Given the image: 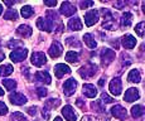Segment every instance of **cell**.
I'll return each instance as SVG.
<instances>
[{"label": "cell", "instance_id": "obj_16", "mask_svg": "<svg viewBox=\"0 0 145 121\" xmlns=\"http://www.w3.org/2000/svg\"><path fill=\"white\" fill-rule=\"evenodd\" d=\"M139 97H140V92H139V90L135 88V87H131V88H129L126 92H125L124 100L126 101V102H134V101L139 100Z\"/></svg>", "mask_w": 145, "mask_h": 121}, {"label": "cell", "instance_id": "obj_33", "mask_svg": "<svg viewBox=\"0 0 145 121\" xmlns=\"http://www.w3.org/2000/svg\"><path fill=\"white\" fill-rule=\"evenodd\" d=\"M18 13H16V10H14V9H8L7 12L4 13V19L5 20H16L18 19Z\"/></svg>", "mask_w": 145, "mask_h": 121}, {"label": "cell", "instance_id": "obj_6", "mask_svg": "<svg viewBox=\"0 0 145 121\" xmlns=\"http://www.w3.org/2000/svg\"><path fill=\"white\" fill-rule=\"evenodd\" d=\"M99 18H100V13L99 10H88L86 12L85 14V24L87 27H92L99 22Z\"/></svg>", "mask_w": 145, "mask_h": 121}, {"label": "cell", "instance_id": "obj_24", "mask_svg": "<svg viewBox=\"0 0 145 121\" xmlns=\"http://www.w3.org/2000/svg\"><path fill=\"white\" fill-rule=\"evenodd\" d=\"M83 41H85V44L88 47V48L95 49L97 47V43H96V41H95L93 35L90 34V33H86V34L83 35Z\"/></svg>", "mask_w": 145, "mask_h": 121}, {"label": "cell", "instance_id": "obj_22", "mask_svg": "<svg viewBox=\"0 0 145 121\" xmlns=\"http://www.w3.org/2000/svg\"><path fill=\"white\" fill-rule=\"evenodd\" d=\"M127 81L129 82H133V83H139L141 82V73L139 69H131L127 75Z\"/></svg>", "mask_w": 145, "mask_h": 121}, {"label": "cell", "instance_id": "obj_55", "mask_svg": "<svg viewBox=\"0 0 145 121\" xmlns=\"http://www.w3.org/2000/svg\"><path fill=\"white\" fill-rule=\"evenodd\" d=\"M143 13H145V3H143Z\"/></svg>", "mask_w": 145, "mask_h": 121}, {"label": "cell", "instance_id": "obj_23", "mask_svg": "<svg viewBox=\"0 0 145 121\" xmlns=\"http://www.w3.org/2000/svg\"><path fill=\"white\" fill-rule=\"evenodd\" d=\"M102 15V18H104V22L102 23H110V22H116L115 20V15L112 14V12L108 9H100V12Z\"/></svg>", "mask_w": 145, "mask_h": 121}, {"label": "cell", "instance_id": "obj_8", "mask_svg": "<svg viewBox=\"0 0 145 121\" xmlns=\"http://www.w3.org/2000/svg\"><path fill=\"white\" fill-rule=\"evenodd\" d=\"M9 101L15 106H23L27 103L28 98L23 94H20V92H12L9 95Z\"/></svg>", "mask_w": 145, "mask_h": 121}, {"label": "cell", "instance_id": "obj_40", "mask_svg": "<svg viewBox=\"0 0 145 121\" xmlns=\"http://www.w3.org/2000/svg\"><path fill=\"white\" fill-rule=\"evenodd\" d=\"M37 96L39 98H43L47 96V94H48V91H47V88H44V87H38L37 88Z\"/></svg>", "mask_w": 145, "mask_h": 121}, {"label": "cell", "instance_id": "obj_4", "mask_svg": "<svg viewBox=\"0 0 145 121\" xmlns=\"http://www.w3.org/2000/svg\"><path fill=\"white\" fill-rule=\"evenodd\" d=\"M108 90H110V92L114 95V96H119V95H121V91H122L121 78H120V77H114L112 80L110 81Z\"/></svg>", "mask_w": 145, "mask_h": 121}, {"label": "cell", "instance_id": "obj_43", "mask_svg": "<svg viewBox=\"0 0 145 121\" xmlns=\"http://www.w3.org/2000/svg\"><path fill=\"white\" fill-rule=\"evenodd\" d=\"M25 111H27L28 115H30V116H35V115H37V111H38V107L37 106H30V107H28Z\"/></svg>", "mask_w": 145, "mask_h": 121}, {"label": "cell", "instance_id": "obj_25", "mask_svg": "<svg viewBox=\"0 0 145 121\" xmlns=\"http://www.w3.org/2000/svg\"><path fill=\"white\" fill-rule=\"evenodd\" d=\"M66 61L68 63H78L80 62V54L74 50H69V52L66 53Z\"/></svg>", "mask_w": 145, "mask_h": 121}, {"label": "cell", "instance_id": "obj_27", "mask_svg": "<svg viewBox=\"0 0 145 121\" xmlns=\"http://www.w3.org/2000/svg\"><path fill=\"white\" fill-rule=\"evenodd\" d=\"M14 68L12 64H1L0 66V77H7V76H10L13 73Z\"/></svg>", "mask_w": 145, "mask_h": 121}, {"label": "cell", "instance_id": "obj_49", "mask_svg": "<svg viewBox=\"0 0 145 121\" xmlns=\"http://www.w3.org/2000/svg\"><path fill=\"white\" fill-rule=\"evenodd\" d=\"M114 41H115V42H112V41L110 42V43H111V46H112V47H115V49H118V48H119V43H118V39H114Z\"/></svg>", "mask_w": 145, "mask_h": 121}, {"label": "cell", "instance_id": "obj_14", "mask_svg": "<svg viewBox=\"0 0 145 121\" xmlns=\"http://www.w3.org/2000/svg\"><path fill=\"white\" fill-rule=\"evenodd\" d=\"M82 92H83V95L88 98H95L97 96V94H99L97 88L92 83H85V85L82 86Z\"/></svg>", "mask_w": 145, "mask_h": 121}, {"label": "cell", "instance_id": "obj_39", "mask_svg": "<svg viewBox=\"0 0 145 121\" xmlns=\"http://www.w3.org/2000/svg\"><path fill=\"white\" fill-rule=\"evenodd\" d=\"M20 46H23V43H22L20 41H14V39L9 41V43H8V48H10L13 50H14V48L16 49V47H20Z\"/></svg>", "mask_w": 145, "mask_h": 121}, {"label": "cell", "instance_id": "obj_15", "mask_svg": "<svg viewBox=\"0 0 145 121\" xmlns=\"http://www.w3.org/2000/svg\"><path fill=\"white\" fill-rule=\"evenodd\" d=\"M121 44L125 49H133L136 46V39L131 34H126L121 38Z\"/></svg>", "mask_w": 145, "mask_h": 121}, {"label": "cell", "instance_id": "obj_30", "mask_svg": "<svg viewBox=\"0 0 145 121\" xmlns=\"http://www.w3.org/2000/svg\"><path fill=\"white\" fill-rule=\"evenodd\" d=\"M91 109H92L95 112H99V114H104L105 112V106L100 100L92 101V103H91Z\"/></svg>", "mask_w": 145, "mask_h": 121}, {"label": "cell", "instance_id": "obj_1", "mask_svg": "<svg viewBox=\"0 0 145 121\" xmlns=\"http://www.w3.org/2000/svg\"><path fill=\"white\" fill-rule=\"evenodd\" d=\"M97 72H99V67H97L95 63H92V62H87L85 66H82L78 69L80 76L83 78V80H90V78H92Z\"/></svg>", "mask_w": 145, "mask_h": 121}, {"label": "cell", "instance_id": "obj_2", "mask_svg": "<svg viewBox=\"0 0 145 121\" xmlns=\"http://www.w3.org/2000/svg\"><path fill=\"white\" fill-rule=\"evenodd\" d=\"M116 54L115 50L110 49V48H102L101 53H100V58H101V63L104 67H107L108 64L112 63V61L115 60Z\"/></svg>", "mask_w": 145, "mask_h": 121}, {"label": "cell", "instance_id": "obj_44", "mask_svg": "<svg viewBox=\"0 0 145 121\" xmlns=\"http://www.w3.org/2000/svg\"><path fill=\"white\" fill-rule=\"evenodd\" d=\"M42 115H43V117L46 120H48L49 117H51V110H48L47 107H44L43 106V109H42Z\"/></svg>", "mask_w": 145, "mask_h": 121}, {"label": "cell", "instance_id": "obj_21", "mask_svg": "<svg viewBox=\"0 0 145 121\" xmlns=\"http://www.w3.org/2000/svg\"><path fill=\"white\" fill-rule=\"evenodd\" d=\"M133 19H134V15L130 12H125L124 14L121 15V20H120V25L122 28H127L130 27L133 23Z\"/></svg>", "mask_w": 145, "mask_h": 121}, {"label": "cell", "instance_id": "obj_53", "mask_svg": "<svg viewBox=\"0 0 145 121\" xmlns=\"http://www.w3.org/2000/svg\"><path fill=\"white\" fill-rule=\"evenodd\" d=\"M53 121H63V120L61 119L59 116H57V117H54V120H53Z\"/></svg>", "mask_w": 145, "mask_h": 121}, {"label": "cell", "instance_id": "obj_32", "mask_svg": "<svg viewBox=\"0 0 145 121\" xmlns=\"http://www.w3.org/2000/svg\"><path fill=\"white\" fill-rule=\"evenodd\" d=\"M20 14H22L23 18L28 19V18H30V16L34 14V10H33V8L30 7V5H24V7L20 9Z\"/></svg>", "mask_w": 145, "mask_h": 121}, {"label": "cell", "instance_id": "obj_11", "mask_svg": "<svg viewBox=\"0 0 145 121\" xmlns=\"http://www.w3.org/2000/svg\"><path fill=\"white\" fill-rule=\"evenodd\" d=\"M111 115H112L114 117H116V119L125 120L127 117V111L124 106L115 105V106H112V109H111Z\"/></svg>", "mask_w": 145, "mask_h": 121}, {"label": "cell", "instance_id": "obj_18", "mask_svg": "<svg viewBox=\"0 0 145 121\" xmlns=\"http://www.w3.org/2000/svg\"><path fill=\"white\" fill-rule=\"evenodd\" d=\"M34 80L37 82H43L46 85H49L52 82V78H51V75H49L47 71H38L34 76Z\"/></svg>", "mask_w": 145, "mask_h": 121}, {"label": "cell", "instance_id": "obj_28", "mask_svg": "<svg viewBox=\"0 0 145 121\" xmlns=\"http://www.w3.org/2000/svg\"><path fill=\"white\" fill-rule=\"evenodd\" d=\"M61 105V100L59 98H48V100L44 102V107H47L48 110L56 109Z\"/></svg>", "mask_w": 145, "mask_h": 121}, {"label": "cell", "instance_id": "obj_29", "mask_svg": "<svg viewBox=\"0 0 145 121\" xmlns=\"http://www.w3.org/2000/svg\"><path fill=\"white\" fill-rule=\"evenodd\" d=\"M66 44L69 46L71 48H81V42L78 41L77 37H68L66 39Z\"/></svg>", "mask_w": 145, "mask_h": 121}, {"label": "cell", "instance_id": "obj_9", "mask_svg": "<svg viewBox=\"0 0 145 121\" xmlns=\"http://www.w3.org/2000/svg\"><path fill=\"white\" fill-rule=\"evenodd\" d=\"M48 53H49V56H51V58L61 57V56H62V53H63V46L58 41H54L51 44V47H49Z\"/></svg>", "mask_w": 145, "mask_h": 121}, {"label": "cell", "instance_id": "obj_19", "mask_svg": "<svg viewBox=\"0 0 145 121\" xmlns=\"http://www.w3.org/2000/svg\"><path fill=\"white\" fill-rule=\"evenodd\" d=\"M67 27H68L69 30H81L83 28V24L82 22H81V19L78 18V16H74V18L69 19L68 20V24H67Z\"/></svg>", "mask_w": 145, "mask_h": 121}, {"label": "cell", "instance_id": "obj_31", "mask_svg": "<svg viewBox=\"0 0 145 121\" xmlns=\"http://www.w3.org/2000/svg\"><path fill=\"white\" fill-rule=\"evenodd\" d=\"M1 82L5 88H7V91H14V90L16 88V86H18L15 80H9V78H8V80H3Z\"/></svg>", "mask_w": 145, "mask_h": 121}, {"label": "cell", "instance_id": "obj_12", "mask_svg": "<svg viewBox=\"0 0 145 121\" xmlns=\"http://www.w3.org/2000/svg\"><path fill=\"white\" fill-rule=\"evenodd\" d=\"M71 73V68L65 63H58L54 66V75L57 78L65 77V75H69Z\"/></svg>", "mask_w": 145, "mask_h": 121}, {"label": "cell", "instance_id": "obj_48", "mask_svg": "<svg viewBox=\"0 0 145 121\" xmlns=\"http://www.w3.org/2000/svg\"><path fill=\"white\" fill-rule=\"evenodd\" d=\"M4 4L7 5V7H13V5H15V1H9V0H4Z\"/></svg>", "mask_w": 145, "mask_h": 121}, {"label": "cell", "instance_id": "obj_20", "mask_svg": "<svg viewBox=\"0 0 145 121\" xmlns=\"http://www.w3.org/2000/svg\"><path fill=\"white\" fill-rule=\"evenodd\" d=\"M37 28L42 32H47V33H51L52 32V28L51 25L48 24V22L46 20V18H43V16H40V18L37 19Z\"/></svg>", "mask_w": 145, "mask_h": 121}, {"label": "cell", "instance_id": "obj_17", "mask_svg": "<svg viewBox=\"0 0 145 121\" xmlns=\"http://www.w3.org/2000/svg\"><path fill=\"white\" fill-rule=\"evenodd\" d=\"M16 34L19 37H22V38H29V37L33 34V29L30 25L22 24V25H19L18 29H16Z\"/></svg>", "mask_w": 145, "mask_h": 121}, {"label": "cell", "instance_id": "obj_3", "mask_svg": "<svg viewBox=\"0 0 145 121\" xmlns=\"http://www.w3.org/2000/svg\"><path fill=\"white\" fill-rule=\"evenodd\" d=\"M76 88H77V81L74 80V78H68V80L65 81V83H63V94H65V96H67V97L74 95Z\"/></svg>", "mask_w": 145, "mask_h": 121}, {"label": "cell", "instance_id": "obj_38", "mask_svg": "<svg viewBox=\"0 0 145 121\" xmlns=\"http://www.w3.org/2000/svg\"><path fill=\"white\" fill-rule=\"evenodd\" d=\"M100 101H101L102 103H112L114 102V98L110 97L106 92H102L101 94V98H100Z\"/></svg>", "mask_w": 145, "mask_h": 121}, {"label": "cell", "instance_id": "obj_10", "mask_svg": "<svg viewBox=\"0 0 145 121\" xmlns=\"http://www.w3.org/2000/svg\"><path fill=\"white\" fill-rule=\"evenodd\" d=\"M30 61H32V64L35 67H42L47 63V57L43 52H34L30 57Z\"/></svg>", "mask_w": 145, "mask_h": 121}, {"label": "cell", "instance_id": "obj_26", "mask_svg": "<svg viewBox=\"0 0 145 121\" xmlns=\"http://www.w3.org/2000/svg\"><path fill=\"white\" fill-rule=\"evenodd\" d=\"M145 114V109L143 105H135L131 107V116L135 119H139Z\"/></svg>", "mask_w": 145, "mask_h": 121}, {"label": "cell", "instance_id": "obj_36", "mask_svg": "<svg viewBox=\"0 0 145 121\" xmlns=\"http://www.w3.org/2000/svg\"><path fill=\"white\" fill-rule=\"evenodd\" d=\"M10 121H28V119L22 112H13L10 115Z\"/></svg>", "mask_w": 145, "mask_h": 121}, {"label": "cell", "instance_id": "obj_34", "mask_svg": "<svg viewBox=\"0 0 145 121\" xmlns=\"http://www.w3.org/2000/svg\"><path fill=\"white\" fill-rule=\"evenodd\" d=\"M120 58H121V64L124 67H127L129 64H131L133 63V58L130 57L127 53H121V56H120Z\"/></svg>", "mask_w": 145, "mask_h": 121}, {"label": "cell", "instance_id": "obj_41", "mask_svg": "<svg viewBox=\"0 0 145 121\" xmlns=\"http://www.w3.org/2000/svg\"><path fill=\"white\" fill-rule=\"evenodd\" d=\"M93 4H95L93 1H80V8H81L82 10H86L87 8L93 7Z\"/></svg>", "mask_w": 145, "mask_h": 121}, {"label": "cell", "instance_id": "obj_5", "mask_svg": "<svg viewBox=\"0 0 145 121\" xmlns=\"http://www.w3.org/2000/svg\"><path fill=\"white\" fill-rule=\"evenodd\" d=\"M28 56V49L27 48H18L14 49L12 53H10V60H12L14 63H19V62L24 61Z\"/></svg>", "mask_w": 145, "mask_h": 121}, {"label": "cell", "instance_id": "obj_56", "mask_svg": "<svg viewBox=\"0 0 145 121\" xmlns=\"http://www.w3.org/2000/svg\"><path fill=\"white\" fill-rule=\"evenodd\" d=\"M37 121H38V120H37Z\"/></svg>", "mask_w": 145, "mask_h": 121}, {"label": "cell", "instance_id": "obj_7", "mask_svg": "<svg viewBox=\"0 0 145 121\" xmlns=\"http://www.w3.org/2000/svg\"><path fill=\"white\" fill-rule=\"evenodd\" d=\"M77 12V8L74 4H72V3L69 1H63L62 4H61V8H59V13L62 14V15L65 16H71L73 15L74 13Z\"/></svg>", "mask_w": 145, "mask_h": 121}, {"label": "cell", "instance_id": "obj_50", "mask_svg": "<svg viewBox=\"0 0 145 121\" xmlns=\"http://www.w3.org/2000/svg\"><path fill=\"white\" fill-rule=\"evenodd\" d=\"M105 81H106V77H101V78H100V81H99V86H100V87L104 86Z\"/></svg>", "mask_w": 145, "mask_h": 121}, {"label": "cell", "instance_id": "obj_35", "mask_svg": "<svg viewBox=\"0 0 145 121\" xmlns=\"http://www.w3.org/2000/svg\"><path fill=\"white\" fill-rule=\"evenodd\" d=\"M135 33L140 37V38H143L145 34V22H140L139 24L135 25Z\"/></svg>", "mask_w": 145, "mask_h": 121}, {"label": "cell", "instance_id": "obj_13", "mask_svg": "<svg viewBox=\"0 0 145 121\" xmlns=\"http://www.w3.org/2000/svg\"><path fill=\"white\" fill-rule=\"evenodd\" d=\"M61 112H62L63 117H65L67 121H77V114L74 112V110L71 105H66Z\"/></svg>", "mask_w": 145, "mask_h": 121}, {"label": "cell", "instance_id": "obj_52", "mask_svg": "<svg viewBox=\"0 0 145 121\" xmlns=\"http://www.w3.org/2000/svg\"><path fill=\"white\" fill-rule=\"evenodd\" d=\"M1 96H4V90L0 87V97H1Z\"/></svg>", "mask_w": 145, "mask_h": 121}, {"label": "cell", "instance_id": "obj_54", "mask_svg": "<svg viewBox=\"0 0 145 121\" xmlns=\"http://www.w3.org/2000/svg\"><path fill=\"white\" fill-rule=\"evenodd\" d=\"M3 14V5H1V3H0V15Z\"/></svg>", "mask_w": 145, "mask_h": 121}, {"label": "cell", "instance_id": "obj_46", "mask_svg": "<svg viewBox=\"0 0 145 121\" xmlns=\"http://www.w3.org/2000/svg\"><path fill=\"white\" fill-rule=\"evenodd\" d=\"M126 5V1H118V3H114V8L115 9H122V8Z\"/></svg>", "mask_w": 145, "mask_h": 121}, {"label": "cell", "instance_id": "obj_51", "mask_svg": "<svg viewBox=\"0 0 145 121\" xmlns=\"http://www.w3.org/2000/svg\"><path fill=\"white\" fill-rule=\"evenodd\" d=\"M4 60H5V54H4V52H3V50H0V62L4 61Z\"/></svg>", "mask_w": 145, "mask_h": 121}, {"label": "cell", "instance_id": "obj_45", "mask_svg": "<svg viewBox=\"0 0 145 121\" xmlns=\"http://www.w3.org/2000/svg\"><path fill=\"white\" fill-rule=\"evenodd\" d=\"M44 5H46V7L54 8L56 5H57V1H56V0H44Z\"/></svg>", "mask_w": 145, "mask_h": 121}, {"label": "cell", "instance_id": "obj_47", "mask_svg": "<svg viewBox=\"0 0 145 121\" xmlns=\"http://www.w3.org/2000/svg\"><path fill=\"white\" fill-rule=\"evenodd\" d=\"M76 103H77V106H80V107H83V106H85V102H83L82 98H77Z\"/></svg>", "mask_w": 145, "mask_h": 121}, {"label": "cell", "instance_id": "obj_37", "mask_svg": "<svg viewBox=\"0 0 145 121\" xmlns=\"http://www.w3.org/2000/svg\"><path fill=\"white\" fill-rule=\"evenodd\" d=\"M81 121H107L106 119H102L100 116H92V115H86V116L82 117Z\"/></svg>", "mask_w": 145, "mask_h": 121}, {"label": "cell", "instance_id": "obj_42", "mask_svg": "<svg viewBox=\"0 0 145 121\" xmlns=\"http://www.w3.org/2000/svg\"><path fill=\"white\" fill-rule=\"evenodd\" d=\"M8 106L5 105L3 101H0V116H4V115H7L8 114Z\"/></svg>", "mask_w": 145, "mask_h": 121}]
</instances>
